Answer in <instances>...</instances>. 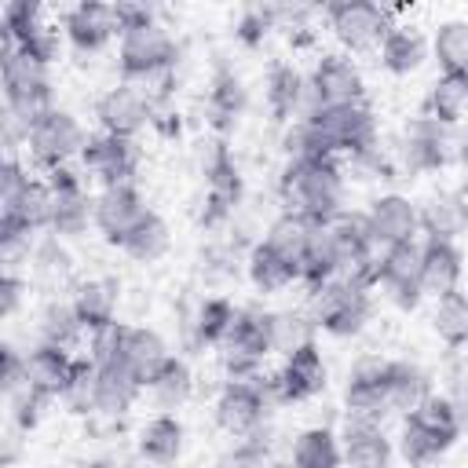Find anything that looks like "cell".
<instances>
[{"instance_id": "cell-7", "label": "cell", "mask_w": 468, "mask_h": 468, "mask_svg": "<svg viewBox=\"0 0 468 468\" xmlns=\"http://www.w3.org/2000/svg\"><path fill=\"white\" fill-rule=\"evenodd\" d=\"M329 29L344 48L369 51L384 44V37L391 33V22H388V11L369 0H336L329 4Z\"/></svg>"}, {"instance_id": "cell-19", "label": "cell", "mask_w": 468, "mask_h": 468, "mask_svg": "<svg viewBox=\"0 0 468 468\" xmlns=\"http://www.w3.org/2000/svg\"><path fill=\"white\" fill-rule=\"evenodd\" d=\"M369 219V230H373V241L391 249V245H402V241H413L417 227H420V212L413 208L410 197L402 194H384L369 205L366 212Z\"/></svg>"}, {"instance_id": "cell-15", "label": "cell", "mask_w": 468, "mask_h": 468, "mask_svg": "<svg viewBox=\"0 0 468 468\" xmlns=\"http://www.w3.org/2000/svg\"><path fill=\"white\" fill-rule=\"evenodd\" d=\"M150 208L143 205L139 190L128 183V186H106L99 197H95V223L99 230L106 234L110 245H124V238L139 227V219L146 216Z\"/></svg>"}, {"instance_id": "cell-28", "label": "cell", "mask_w": 468, "mask_h": 468, "mask_svg": "<svg viewBox=\"0 0 468 468\" xmlns=\"http://www.w3.org/2000/svg\"><path fill=\"white\" fill-rule=\"evenodd\" d=\"M183 450V424L172 413H157L154 420L143 424L139 431V453L150 464H172Z\"/></svg>"}, {"instance_id": "cell-44", "label": "cell", "mask_w": 468, "mask_h": 468, "mask_svg": "<svg viewBox=\"0 0 468 468\" xmlns=\"http://www.w3.org/2000/svg\"><path fill=\"white\" fill-rule=\"evenodd\" d=\"M410 417H417L428 431H435L446 446H453V439L461 435V413H457V406H453V399H446V395H428Z\"/></svg>"}, {"instance_id": "cell-59", "label": "cell", "mask_w": 468, "mask_h": 468, "mask_svg": "<svg viewBox=\"0 0 468 468\" xmlns=\"http://www.w3.org/2000/svg\"><path fill=\"white\" fill-rule=\"evenodd\" d=\"M91 468H110V464H91Z\"/></svg>"}, {"instance_id": "cell-36", "label": "cell", "mask_w": 468, "mask_h": 468, "mask_svg": "<svg viewBox=\"0 0 468 468\" xmlns=\"http://www.w3.org/2000/svg\"><path fill=\"white\" fill-rule=\"evenodd\" d=\"M300 278L311 285V292L322 289V285H329L333 278H340V256H336L325 227L314 230V238H311V245H307V252L300 260Z\"/></svg>"}, {"instance_id": "cell-38", "label": "cell", "mask_w": 468, "mask_h": 468, "mask_svg": "<svg viewBox=\"0 0 468 468\" xmlns=\"http://www.w3.org/2000/svg\"><path fill=\"white\" fill-rule=\"evenodd\" d=\"M168 223L157 216V212H146L143 219H139V227L124 238V252L132 256V260H139V263H154V260H161L165 252H168Z\"/></svg>"}, {"instance_id": "cell-12", "label": "cell", "mask_w": 468, "mask_h": 468, "mask_svg": "<svg viewBox=\"0 0 468 468\" xmlns=\"http://www.w3.org/2000/svg\"><path fill=\"white\" fill-rule=\"evenodd\" d=\"M80 161L91 176H99L106 186H128L139 165V150L132 139H117V135H88Z\"/></svg>"}, {"instance_id": "cell-34", "label": "cell", "mask_w": 468, "mask_h": 468, "mask_svg": "<svg viewBox=\"0 0 468 468\" xmlns=\"http://www.w3.org/2000/svg\"><path fill=\"white\" fill-rule=\"evenodd\" d=\"M292 464L296 468H340L344 450L329 428H307L292 442Z\"/></svg>"}, {"instance_id": "cell-35", "label": "cell", "mask_w": 468, "mask_h": 468, "mask_svg": "<svg viewBox=\"0 0 468 468\" xmlns=\"http://www.w3.org/2000/svg\"><path fill=\"white\" fill-rule=\"evenodd\" d=\"M406 161L410 168H442L446 165V139H442V124H435L431 117L417 121L406 135Z\"/></svg>"}, {"instance_id": "cell-23", "label": "cell", "mask_w": 468, "mask_h": 468, "mask_svg": "<svg viewBox=\"0 0 468 468\" xmlns=\"http://www.w3.org/2000/svg\"><path fill=\"white\" fill-rule=\"evenodd\" d=\"M205 176H208V216L205 219L216 223L219 216H227L241 201V176H238V165H234V157L223 143H216Z\"/></svg>"}, {"instance_id": "cell-33", "label": "cell", "mask_w": 468, "mask_h": 468, "mask_svg": "<svg viewBox=\"0 0 468 468\" xmlns=\"http://www.w3.org/2000/svg\"><path fill=\"white\" fill-rule=\"evenodd\" d=\"M249 278H252V285H256L260 292H278V289H285L289 282H296L300 271H296L282 252H274L267 241H260V245H252V252H249Z\"/></svg>"}, {"instance_id": "cell-52", "label": "cell", "mask_w": 468, "mask_h": 468, "mask_svg": "<svg viewBox=\"0 0 468 468\" xmlns=\"http://www.w3.org/2000/svg\"><path fill=\"white\" fill-rule=\"evenodd\" d=\"M113 15H117V29H121V37L128 33V29H139V26H150L154 22V11L146 7V4H113Z\"/></svg>"}, {"instance_id": "cell-53", "label": "cell", "mask_w": 468, "mask_h": 468, "mask_svg": "<svg viewBox=\"0 0 468 468\" xmlns=\"http://www.w3.org/2000/svg\"><path fill=\"white\" fill-rule=\"evenodd\" d=\"M40 402H44V399H40L37 391H29V388L15 395V420H18L22 431L37 428V420H40Z\"/></svg>"}, {"instance_id": "cell-48", "label": "cell", "mask_w": 468, "mask_h": 468, "mask_svg": "<svg viewBox=\"0 0 468 468\" xmlns=\"http://www.w3.org/2000/svg\"><path fill=\"white\" fill-rule=\"evenodd\" d=\"M80 318L73 311V303H48L44 314H40V336L44 344H55V347H69L77 336H80Z\"/></svg>"}, {"instance_id": "cell-8", "label": "cell", "mask_w": 468, "mask_h": 468, "mask_svg": "<svg viewBox=\"0 0 468 468\" xmlns=\"http://www.w3.org/2000/svg\"><path fill=\"white\" fill-rule=\"evenodd\" d=\"M311 113L318 110H336V106H358L366 88H362V73L351 58L344 55H325L314 73H311ZM307 113V117H311Z\"/></svg>"}, {"instance_id": "cell-27", "label": "cell", "mask_w": 468, "mask_h": 468, "mask_svg": "<svg viewBox=\"0 0 468 468\" xmlns=\"http://www.w3.org/2000/svg\"><path fill=\"white\" fill-rule=\"evenodd\" d=\"M384 395H388V410L413 413L431 391H428V377H424L420 366H413V362H388Z\"/></svg>"}, {"instance_id": "cell-42", "label": "cell", "mask_w": 468, "mask_h": 468, "mask_svg": "<svg viewBox=\"0 0 468 468\" xmlns=\"http://www.w3.org/2000/svg\"><path fill=\"white\" fill-rule=\"evenodd\" d=\"M450 446L435 435V431H428L417 417H410L406 413V420H402V435H399V453L406 457V464H413V468H424V464H431L439 453H446Z\"/></svg>"}, {"instance_id": "cell-47", "label": "cell", "mask_w": 468, "mask_h": 468, "mask_svg": "<svg viewBox=\"0 0 468 468\" xmlns=\"http://www.w3.org/2000/svg\"><path fill=\"white\" fill-rule=\"evenodd\" d=\"M4 48H18L26 44L44 22H40V4L37 0H11L4 7Z\"/></svg>"}, {"instance_id": "cell-32", "label": "cell", "mask_w": 468, "mask_h": 468, "mask_svg": "<svg viewBox=\"0 0 468 468\" xmlns=\"http://www.w3.org/2000/svg\"><path fill=\"white\" fill-rule=\"evenodd\" d=\"M139 388H143L139 377L128 373L121 362H99V402H95V410H102V413H124L135 402Z\"/></svg>"}, {"instance_id": "cell-40", "label": "cell", "mask_w": 468, "mask_h": 468, "mask_svg": "<svg viewBox=\"0 0 468 468\" xmlns=\"http://www.w3.org/2000/svg\"><path fill=\"white\" fill-rule=\"evenodd\" d=\"M190 366L183 362V358H176V355H168L165 358V366L150 377V391H154V399L165 406V410H176V406H183L186 399H190Z\"/></svg>"}, {"instance_id": "cell-30", "label": "cell", "mask_w": 468, "mask_h": 468, "mask_svg": "<svg viewBox=\"0 0 468 468\" xmlns=\"http://www.w3.org/2000/svg\"><path fill=\"white\" fill-rule=\"evenodd\" d=\"M468 110V73H442L428 91V117L435 124H457Z\"/></svg>"}, {"instance_id": "cell-29", "label": "cell", "mask_w": 468, "mask_h": 468, "mask_svg": "<svg viewBox=\"0 0 468 468\" xmlns=\"http://www.w3.org/2000/svg\"><path fill=\"white\" fill-rule=\"evenodd\" d=\"M314 230H318V223H311L307 216L285 212V216H278V219L271 223V230H267V238H263V241H267L274 252H282V256L300 271V260H303V252H307V245H311Z\"/></svg>"}, {"instance_id": "cell-49", "label": "cell", "mask_w": 468, "mask_h": 468, "mask_svg": "<svg viewBox=\"0 0 468 468\" xmlns=\"http://www.w3.org/2000/svg\"><path fill=\"white\" fill-rule=\"evenodd\" d=\"M241 106H245V88H241V80L230 69H223L216 77V84H212V113H216V124H227L230 117H238Z\"/></svg>"}, {"instance_id": "cell-6", "label": "cell", "mask_w": 468, "mask_h": 468, "mask_svg": "<svg viewBox=\"0 0 468 468\" xmlns=\"http://www.w3.org/2000/svg\"><path fill=\"white\" fill-rule=\"evenodd\" d=\"M303 121H311V124L325 135V143L333 146V154L347 150L351 157H366V154H373V146H377V121H373V113H369L362 102H358V106L318 110V113H311V117H303Z\"/></svg>"}, {"instance_id": "cell-58", "label": "cell", "mask_w": 468, "mask_h": 468, "mask_svg": "<svg viewBox=\"0 0 468 468\" xmlns=\"http://www.w3.org/2000/svg\"><path fill=\"white\" fill-rule=\"evenodd\" d=\"M271 468H296V464H271Z\"/></svg>"}, {"instance_id": "cell-18", "label": "cell", "mask_w": 468, "mask_h": 468, "mask_svg": "<svg viewBox=\"0 0 468 468\" xmlns=\"http://www.w3.org/2000/svg\"><path fill=\"white\" fill-rule=\"evenodd\" d=\"M168 358V347L165 340L154 333V329H143V325H117V355L110 362H121L128 373L139 377V384L146 388L150 377L165 366Z\"/></svg>"}, {"instance_id": "cell-55", "label": "cell", "mask_w": 468, "mask_h": 468, "mask_svg": "<svg viewBox=\"0 0 468 468\" xmlns=\"http://www.w3.org/2000/svg\"><path fill=\"white\" fill-rule=\"evenodd\" d=\"M22 292H26V285H22L18 274H4V278H0V314H4V318H11V314L18 311Z\"/></svg>"}, {"instance_id": "cell-57", "label": "cell", "mask_w": 468, "mask_h": 468, "mask_svg": "<svg viewBox=\"0 0 468 468\" xmlns=\"http://www.w3.org/2000/svg\"><path fill=\"white\" fill-rule=\"evenodd\" d=\"M457 157H461V168H464V176H468V139L461 143V154H457Z\"/></svg>"}, {"instance_id": "cell-20", "label": "cell", "mask_w": 468, "mask_h": 468, "mask_svg": "<svg viewBox=\"0 0 468 468\" xmlns=\"http://www.w3.org/2000/svg\"><path fill=\"white\" fill-rule=\"evenodd\" d=\"M121 33L117 29V15L113 4H99V0H84L66 15V37L77 51H99L110 44V37Z\"/></svg>"}, {"instance_id": "cell-22", "label": "cell", "mask_w": 468, "mask_h": 468, "mask_svg": "<svg viewBox=\"0 0 468 468\" xmlns=\"http://www.w3.org/2000/svg\"><path fill=\"white\" fill-rule=\"evenodd\" d=\"M461 282V252L453 241H424L420 245V289L435 300L446 292H457Z\"/></svg>"}, {"instance_id": "cell-2", "label": "cell", "mask_w": 468, "mask_h": 468, "mask_svg": "<svg viewBox=\"0 0 468 468\" xmlns=\"http://www.w3.org/2000/svg\"><path fill=\"white\" fill-rule=\"evenodd\" d=\"M4 95H7V117L18 121L26 132L29 124L51 110V80L48 66L33 62L18 48H4Z\"/></svg>"}, {"instance_id": "cell-50", "label": "cell", "mask_w": 468, "mask_h": 468, "mask_svg": "<svg viewBox=\"0 0 468 468\" xmlns=\"http://www.w3.org/2000/svg\"><path fill=\"white\" fill-rule=\"evenodd\" d=\"M18 51L29 55L33 62H44V66H48V62L58 55V33H55L51 26H40L26 44H18Z\"/></svg>"}, {"instance_id": "cell-43", "label": "cell", "mask_w": 468, "mask_h": 468, "mask_svg": "<svg viewBox=\"0 0 468 468\" xmlns=\"http://www.w3.org/2000/svg\"><path fill=\"white\" fill-rule=\"evenodd\" d=\"M62 402L73 413H88L99 402V362L95 358H73V373L62 388Z\"/></svg>"}, {"instance_id": "cell-45", "label": "cell", "mask_w": 468, "mask_h": 468, "mask_svg": "<svg viewBox=\"0 0 468 468\" xmlns=\"http://www.w3.org/2000/svg\"><path fill=\"white\" fill-rule=\"evenodd\" d=\"M435 58L442 73H468V22H442L435 33Z\"/></svg>"}, {"instance_id": "cell-13", "label": "cell", "mask_w": 468, "mask_h": 468, "mask_svg": "<svg viewBox=\"0 0 468 468\" xmlns=\"http://www.w3.org/2000/svg\"><path fill=\"white\" fill-rule=\"evenodd\" d=\"M322 388H325V362L314 340H307L289 351L282 373L274 377V391L282 402H303V399H314Z\"/></svg>"}, {"instance_id": "cell-17", "label": "cell", "mask_w": 468, "mask_h": 468, "mask_svg": "<svg viewBox=\"0 0 468 468\" xmlns=\"http://www.w3.org/2000/svg\"><path fill=\"white\" fill-rule=\"evenodd\" d=\"M325 234L340 256V274H351L366 263H373V230H369V219L366 212H336L329 223H325Z\"/></svg>"}, {"instance_id": "cell-14", "label": "cell", "mask_w": 468, "mask_h": 468, "mask_svg": "<svg viewBox=\"0 0 468 468\" xmlns=\"http://www.w3.org/2000/svg\"><path fill=\"white\" fill-rule=\"evenodd\" d=\"M95 117L102 124L106 135H117V139H135L143 132V124L150 121V102L143 91H135L132 84H117L110 88L99 106H95Z\"/></svg>"}, {"instance_id": "cell-3", "label": "cell", "mask_w": 468, "mask_h": 468, "mask_svg": "<svg viewBox=\"0 0 468 468\" xmlns=\"http://www.w3.org/2000/svg\"><path fill=\"white\" fill-rule=\"evenodd\" d=\"M369 318V296L362 285L333 278L311 296V322L333 336H355Z\"/></svg>"}, {"instance_id": "cell-21", "label": "cell", "mask_w": 468, "mask_h": 468, "mask_svg": "<svg viewBox=\"0 0 468 468\" xmlns=\"http://www.w3.org/2000/svg\"><path fill=\"white\" fill-rule=\"evenodd\" d=\"M69 373H73V358L66 347L40 344L37 351L26 355V388L37 391L40 399H62Z\"/></svg>"}, {"instance_id": "cell-25", "label": "cell", "mask_w": 468, "mask_h": 468, "mask_svg": "<svg viewBox=\"0 0 468 468\" xmlns=\"http://www.w3.org/2000/svg\"><path fill=\"white\" fill-rule=\"evenodd\" d=\"M0 216L4 219H18L26 230H40V227H51V186L44 179H26V186L11 197V201H0Z\"/></svg>"}, {"instance_id": "cell-37", "label": "cell", "mask_w": 468, "mask_h": 468, "mask_svg": "<svg viewBox=\"0 0 468 468\" xmlns=\"http://www.w3.org/2000/svg\"><path fill=\"white\" fill-rule=\"evenodd\" d=\"M420 227H424V234H428L431 241H453V238L468 227L457 194H439V197H431V201L420 208Z\"/></svg>"}, {"instance_id": "cell-9", "label": "cell", "mask_w": 468, "mask_h": 468, "mask_svg": "<svg viewBox=\"0 0 468 468\" xmlns=\"http://www.w3.org/2000/svg\"><path fill=\"white\" fill-rule=\"evenodd\" d=\"M172 58H176V44H172V37L161 22L128 29L121 37V73H124V80L154 77V73L168 69Z\"/></svg>"}, {"instance_id": "cell-56", "label": "cell", "mask_w": 468, "mask_h": 468, "mask_svg": "<svg viewBox=\"0 0 468 468\" xmlns=\"http://www.w3.org/2000/svg\"><path fill=\"white\" fill-rule=\"evenodd\" d=\"M457 201H461V212H464V223H468V183L457 190Z\"/></svg>"}, {"instance_id": "cell-54", "label": "cell", "mask_w": 468, "mask_h": 468, "mask_svg": "<svg viewBox=\"0 0 468 468\" xmlns=\"http://www.w3.org/2000/svg\"><path fill=\"white\" fill-rule=\"evenodd\" d=\"M267 26H271V11H249V15L241 18V26H238V37H241L249 48H256V44L263 40Z\"/></svg>"}, {"instance_id": "cell-26", "label": "cell", "mask_w": 468, "mask_h": 468, "mask_svg": "<svg viewBox=\"0 0 468 468\" xmlns=\"http://www.w3.org/2000/svg\"><path fill=\"white\" fill-rule=\"evenodd\" d=\"M391 442L377 424H347L344 431V464L347 468H388Z\"/></svg>"}, {"instance_id": "cell-41", "label": "cell", "mask_w": 468, "mask_h": 468, "mask_svg": "<svg viewBox=\"0 0 468 468\" xmlns=\"http://www.w3.org/2000/svg\"><path fill=\"white\" fill-rule=\"evenodd\" d=\"M303 77L292 69V66H274L271 69V77H267V102H271V113L278 117V121H285V117H292L296 110H300V102H303Z\"/></svg>"}, {"instance_id": "cell-11", "label": "cell", "mask_w": 468, "mask_h": 468, "mask_svg": "<svg viewBox=\"0 0 468 468\" xmlns=\"http://www.w3.org/2000/svg\"><path fill=\"white\" fill-rule=\"evenodd\" d=\"M48 186H51V230L62 238H77L88 230V219H95V201H88L80 176H73L66 165L48 172Z\"/></svg>"}, {"instance_id": "cell-51", "label": "cell", "mask_w": 468, "mask_h": 468, "mask_svg": "<svg viewBox=\"0 0 468 468\" xmlns=\"http://www.w3.org/2000/svg\"><path fill=\"white\" fill-rule=\"evenodd\" d=\"M4 391L15 399L18 391H26V358L15 347H4V373H0Z\"/></svg>"}, {"instance_id": "cell-46", "label": "cell", "mask_w": 468, "mask_h": 468, "mask_svg": "<svg viewBox=\"0 0 468 468\" xmlns=\"http://www.w3.org/2000/svg\"><path fill=\"white\" fill-rule=\"evenodd\" d=\"M234 318H238L234 303L223 300V296H212V300H205V303L197 307L194 333H197L201 344H223L227 333H230V325H234Z\"/></svg>"}, {"instance_id": "cell-5", "label": "cell", "mask_w": 468, "mask_h": 468, "mask_svg": "<svg viewBox=\"0 0 468 468\" xmlns=\"http://www.w3.org/2000/svg\"><path fill=\"white\" fill-rule=\"evenodd\" d=\"M271 351H274V314L238 311V318L223 340V362L234 373V380L241 373H252Z\"/></svg>"}, {"instance_id": "cell-10", "label": "cell", "mask_w": 468, "mask_h": 468, "mask_svg": "<svg viewBox=\"0 0 468 468\" xmlns=\"http://www.w3.org/2000/svg\"><path fill=\"white\" fill-rule=\"evenodd\" d=\"M377 282H384L395 307L413 311L424 296V289H420V245L402 241V245L384 249L380 260H377Z\"/></svg>"}, {"instance_id": "cell-4", "label": "cell", "mask_w": 468, "mask_h": 468, "mask_svg": "<svg viewBox=\"0 0 468 468\" xmlns=\"http://www.w3.org/2000/svg\"><path fill=\"white\" fill-rule=\"evenodd\" d=\"M26 143H29L33 161L51 172V168H62L73 154H80L84 143H88V135L80 132V124L73 121V113L51 106L48 113H40V117L29 124Z\"/></svg>"}, {"instance_id": "cell-1", "label": "cell", "mask_w": 468, "mask_h": 468, "mask_svg": "<svg viewBox=\"0 0 468 468\" xmlns=\"http://www.w3.org/2000/svg\"><path fill=\"white\" fill-rule=\"evenodd\" d=\"M340 168L336 161H307L292 157L282 172V201L289 212L307 216L311 223L325 227L340 212Z\"/></svg>"}, {"instance_id": "cell-39", "label": "cell", "mask_w": 468, "mask_h": 468, "mask_svg": "<svg viewBox=\"0 0 468 468\" xmlns=\"http://www.w3.org/2000/svg\"><path fill=\"white\" fill-rule=\"evenodd\" d=\"M431 325L446 347H464L468 344V296L464 292H446L435 303Z\"/></svg>"}, {"instance_id": "cell-16", "label": "cell", "mask_w": 468, "mask_h": 468, "mask_svg": "<svg viewBox=\"0 0 468 468\" xmlns=\"http://www.w3.org/2000/svg\"><path fill=\"white\" fill-rule=\"evenodd\" d=\"M263 413H267V395L260 384H249V380H230L216 399V420L230 435L256 431Z\"/></svg>"}, {"instance_id": "cell-24", "label": "cell", "mask_w": 468, "mask_h": 468, "mask_svg": "<svg viewBox=\"0 0 468 468\" xmlns=\"http://www.w3.org/2000/svg\"><path fill=\"white\" fill-rule=\"evenodd\" d=\"M117 292L121 285L113 278H91L84 285H77L73 292V311L80 318V325L88 333H99L106 325H113V311H117Z\"/></svg>"}, {"instance_id": "cell-31", "label": "cell", "mask_w": 468, "mask_h": 468, "mask_svg": "<svg viewBox=\"0 0 468 468\" xmlns=\"http://www.w3.org/2000/svg\"><path fill=\"white\" fill-rule=\"evenodd\" d=\"M428 55V44L417 29H406V26H391V33L384 37L380 44V62L388 73H413Z\"/></svg>"}]
</instances>
